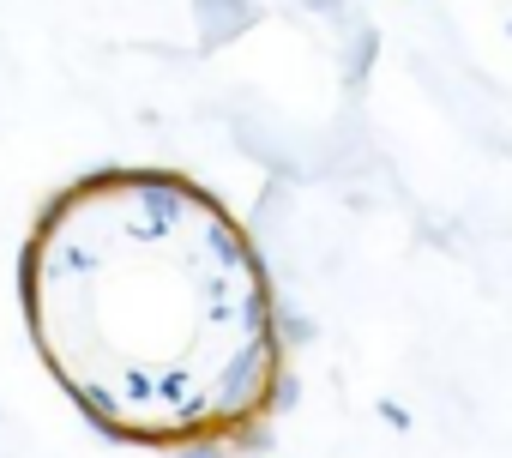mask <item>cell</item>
<instances>
[{
    "instance_id": "6da1fadb",
    "label": "cell",
    "mask_w": 512,
    "mask_h": 458,
    "mask_svg": "<svg viewBox=\"0 0 512 458\" xmlns=\"http://www.w3.org/2000/svg\"><path fill=\"white\" fill-rule=\"evenodd\" d=\"M25 314L79 410L121 440H217L278 398L266 272L187 175L73 181L31 229Z\"/></svg>"
}]
</instances>
